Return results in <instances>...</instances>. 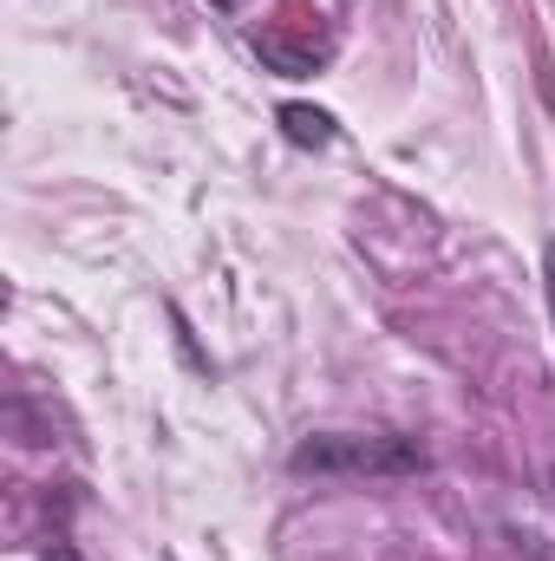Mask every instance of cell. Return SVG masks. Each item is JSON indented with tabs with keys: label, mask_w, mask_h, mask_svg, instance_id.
<instances>
[{
	"label": "cell",
	"mask_w": 555,
	"mask_h": 561,
	"mask_svg": "<svg viewBox=\"0 0 555 561\" xmlns=\"http://www.w3.org/2000/svg\"><path fill=\"white\" fill-rule=\"evenodd\" d=\"M287 470L301 477H418L431 470V450L418 437L399 431H320V437H301Z\"/></svg>",
	"instance_id": "obj_1"
},
{
	"label": "cell",
	"mask_w": 555,
	"mask_h": 561,
	"mask_svg": "<svg viewBox=\"0 0 555 561\" xmlns=\"http://www.w3.org/2000/svg\"><path fill=\"white\" fill-rule=\"evenodd\" d=\"M256 53H262V66L281 72V79H307V72H320L333 59V39H287L281 26H262L256 33Z\"/></svg>",
	"instance_id": "obj_2"
},
{
	"label": "cell",
	"mask_w": 555,
	"mask_h": 561,
	"mask_svg": "<svg viewBox=\"0 0 555 561\" xmlns=\"http://www.w3.org/2000/svg\"><path fill=\"white\" fill-rule=\"evenodd\" d=\"M275 118H281V138L301 144V150H327V144L340 138V125H333L320 105H281Z\"/></svg>",
	"instance_id": "obj_3"
},
{
	"label": "cell",
	"mask_w": 555,
	"mask_h": 561,
	"mask_svg": "<svg viewBox=\"0 0 555 561\" xmlns=\"http://www.w3.org/2000/svg\"><path fill=\"white\" fill-rule=\"evenodd\" d=\"M0 419L13 431V444H26V450H39V444H53V412L39 419V405H33V392H7V405H0Z\"/></svg>",
	"instance_id": "obj_4"
},
{
	"label": "cell",
	"mask_w": 555,
	"mask_h": 561,
	"mask_svg": "<svg viewBox=\"0 0 555 561\" xmlns=\"http://www.w3.org/2000/svg\"><path fill=\"white\" fill-rule=\"evenodd\" d=\"M39 561H86V549H79V542H66V536H53V542L39 549Z\"/></svg>",
	"instance_id": "obj_5"
},
{
	"label": "cell",
	"mask_w": 555,
	"mask_h": 561,
	"mask_svg": "<svg viewBox=\"0 0 555 561\" xmlns=\"http://www.w3.org/2000/svg\"><path fill=\"white\" fill-rule=\"evenodd\" d=\"M543 287H550V320H555V242H543Z\"/></svg>",
	"instance_id": "obj_6"
},
{
	"label": "cell",
	"mask_w": 555,
	"mask_h": 561,
	"mask_svg": "<svg viewBox=\"0 0 555 561\" xmlns=\"http://www.w3.org/2000/svg\"><path fill=\"white\" fill-rule=\"evenodd\" d=\"M209 7H223V13H236V7H242V0H209Z\"/></svg>",
	"instance_id": "obj_7"
}]
</instances>
